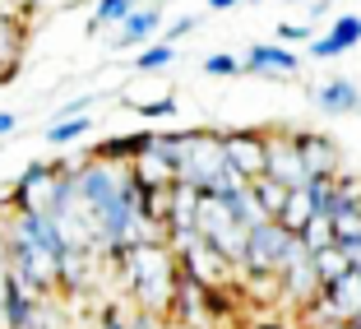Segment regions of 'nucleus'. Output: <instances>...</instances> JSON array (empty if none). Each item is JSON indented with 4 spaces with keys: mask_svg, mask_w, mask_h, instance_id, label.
Returning a JSON list of instances; mask_svg holds the SVG:
<instances>
[{
    "mask_svg": "<svg viewBox=\"0 0 361 329\" xmlns=\"http://www.w3.org/2000/svg\"><path fill=\"white\" fill-rule=\"evenodd\" d=\"M121 260H126V287H135V297L149 311L167 306V301L176 297L180 274H176L171 251H162V246H135V251H126Z\"/></svg>",
    "mask_w": 361,
    "mask_h": 329,
    "instance_id": "nucleus-1",
    "label": "nucleus"
},
{
    "mask_svg": "<svg viewBox=\"0 0 361 329\" xmlns=\"http://www.w3.org/2000/svg\"><path fill=\"white\" fill-rule=\"evenodd\" d=\"M306 251L301 237H292L278 218H269L264 227L250 232V251H245V269H255V274H287V269L297 265Z\"/></svg>",
    "mask_w": 361,
    "mask_h": 329,
    "instance_id": "nucleus-2",
    "label": "nucleus"
},
{
    "mask_svg": "<svg viewBox=\"0 0 361 329\" xmlns=\"http://www.w3.org/2000/svg\"><path fill=\"white\" fill-rule=\"evenodd\" d=\"M319 320L324 325H352V320L361 316V269H352V274H343V278H334V283H324L319 287Z\"/></svg>",
    "mask_w": 361,
    "mask_h": 329,
    "instance_id": "nucleus-3",
    "label": "nucleus"
},
{
    "mask_svg": "<svg viewBox=\"0 0 361 329\" xmlns=\"http://www.w3.org/2000/svg\"><path fill=\"white\" fill-rule=\"evenodd\" d=\"M264 177L283 181L287 191H306L310 167H306V153H301V139H269V162H264Z\"/></svg>",
    "mask_w": 361,
    "mask_h": 329,
    "instance_id": "nucleus-4",
    "label": "nucleus"
},
{
    "mask_svg": "<svg viewBox=\"0 0 361 329\" xmlns=\"http://www.w3.org/2000/svg\"><path fill=\"white\" fill-rule=\"evenodd\" d=\"M227 162L241 172L245 181H259L264 177V162H269V139H255V135H227Z\"/></svg>",
    "mask_w": 361,
    "mask_h": 329,
    "instance_id": "nucleus-5",
    "label": "nucleus"
},
{
    "mask_svg": "<svg viewBox=\"0 0 361 329\" xmlns=\"http://www.w3.org/2000/svg\"><path fill=\"white\" fill-rule=\"evenodd\" d=\"M357 42H361V19H357V14H338V19H334V28H329V37L310 42V56H315V61H329V56L352 52Z\"/></svg>",
    "mask_w": 361,
    "mask_h": 329,
    "instance_id": "nucleus-6",
    "label": "nucleus"
},
{
    "mask_svg": "<svg viewBox=\"0 0 361 329\" xmlns=\"http://www.w3.org/2000/svg\"><path fill=\"white\" fill-rule=\"evenodd\" d=\"M223 204L232 209V218L245 227V232H255V227H264V223H269V213H264V204H259L255 186H241V191L223 195Z\"/></svg>",
    "mask_w": 361,
    "mask_h": 329,
    "instance_id": "nucleus-7",
    "label": "nucleus"
},
{
    "mask_svg": "<svg viewBox=\"0 0 361 329\" xmlns=\"http://www.w3.org/2000/svg\"><path fill=\"white\" fill-rule=\"evenodd\" d=\"M315 102L329 112V116H348V112H361V93L352 79H329V84L315 93Z\"/></svg>",
    "mask_w": 361,
    "mask_h": 329,
    "instance_id": "nucleus-8",
    "label": "nucleus"
},
{
    "mask_svg": "<svg viewBox=\"0 0 361 329\" xmlns=\"http://www.w3.org/2000/svg\"><path fill=\"white\" fill-rule=\"evenodd\" d=\"M0 316H5V325H10V329H28L32 325V292L19 283V278H10V287H5V297H0Z\"/></svg>",
    "mask_w": 361,
    "mask_h": 329,
    "instance_id": "nucleus-9",
    "label": "nucleus"
},
{
    "mask_svg": "<svg viewBox=\"0 0 361 329\" xmlns=\"http://www.w3.org/2000/svg\"><path fill=\"white\" fill-rule=\"evenodd\" d=\"M283 283H287V292H292V297H319V269H315V255H301L297 265L287 269L283 274Z\"/></svg>",
    "mask_w": 361,
    "mask_h": 329,
    "instance_id": "nucleus-10",
    "label": "nucleus"
},
{
    "mask_svg": "<svg viewBox=\"0 0 361 329\" xmlns=\"http://www.w3.org/2000/svg\"><path fill=\"white\" fill-rule=\"evenodd\" d=\"M153 32H158V5L130 14V19L121 23V32H116V47H139V42H149Z\"/></svg>",
    "mask_w": 361,
    "mask_h": 329,
    "instance_id": "nucleus-11",
    "label": "nucleus"
},
{
    "mask_svg": "<svg viewBox=\"0 0 361 329\" xmlns=\"http://www.w3.org/2000/svg\"><path fill=\"white\" fill-rule=\"evenodd\" d=\"M245 70H269V75H287V70H297V56L283 52V47H250L245 56Z\"/></svg>",
    "mask_w": 361,
    "mask_h": 329,
    "instance_id": "nucleus-12",
    "label": "nucleus"
},
{
    "mask_svg": "<svg viewBox=\"0 0 361 329\" xmlns=\"http://www.w3.org/2000/svg\"><path fill=\"white\" fill-rule=\"evenodd\" d=\"M301 153H306L310 177H329V172L338 167V153H334V144H329V139H319V135H306V139H301Z\"/></svg>",
    "mask_w": 361,
    "mask_h": 329,
    "instance_id": "nucleus-13",
    "label": "nucleus"
},
{
    "mask_svg": "<svg viewBox=\"0 0 361 329\" xmlns=\"http://www.w3.org/2000/svg\"><path fill=\"white\" fill-rule=\"evenodd\" d=\"M278 223H283L292 237H301L310 223H315V209H310L306 191H292V200H287V209H283V218H278Z\"/></svg>",
    "mask_w": 361,
    "mask_h": 329,
    "instance_id": "nucleus-14",
    "label": "nucleus"
},
{
    "mask_svg": "<svg viewBox=\"0 0 361 329\" xmlns=\"http://www.w3.org/2000/svg\"><path fill=\"white\" fill-rule=\"evenodd\" d=\"M250 186H255V195H259V204H264V213H269V218H283L287 200H292V191H287L283 181H274V177H259V181H250Z\"/></svg>",
    "mask_w": 361,
    "mask_h": 329,
    "instance_id": "nucleus-15",
    "label": "nucleus"
},
{
    "mask_svg": "<svg viewBox=\"0 0 361 329\" xmlns=\"http://www.w3.org/2000/svg\"><path fill=\"white\" fill-rule=\"evenodd\" d=\"M315 269H319V283H334V278L352 274V265H348V255H343V246L319 251V255H315Z\"/></svg>",
    "mask_w": 361,
    "mask_h": 329,
    "instance_id": "nucleus-16",
    "label": "nucleus"
},
{
    "mask_svg": "<svg viewBox=\"0 0 361 329\" xmlns=\"http://www.w3.org/2000/svg\"><path fill=\"white\" fill-rule=\"evenodd\" d=\"M130 14H135V0H102V5H97L93 28H97V23H126Z\"/></svg>",
    "mask_w": 361,
    "mask_h": 329,
    "instance_id": "nucleus-17",
    "label": "nucleus"
},
{
    "mask_svg": "<svg viewBox=\"0 0 361 329\" xmlns=\"http://www.w3.org/2000/svg\"><path fill=\"white\" fill-rule=\"evenodd\" d=\"M88 130V116H75V121H61V126H47V144H70Z\"/></svg>",
    "mask_w": 361,
    "mask_h": 329,
    "instance_id": "nucleus-18",
    "label": "nucleus"
},
{
    "mask_svg": "<svg viewBox=\"0 0 361 329\" xmlns=\"http://www.w3.org/2000/svg\"><path fill=\"white\" fill-rule=\"evenodd\" d=\"M204 75H213V79L241 75V61H236V56H209V61H204Z\"/></svg>",
    "mask_w": 361,
    "mask_h": 329,
    "instance_id": "nucleus-19",
    "label": "nucleus"
},
{
    "mask_svg": "<svg viewBox=\"0 0 361 329\" xmlns=\"http://www.w3.org/2000/svg\"><path fill=\"white\" fill-rule=\"evenodd\" d=\"M171 47L162 42V47H149V52H139V70H162V65H171Z\"/></svg>",
    "mask_w": 361,
    "mask_h": 329,
    "instance_id": "nucleus-20",
    "label": "nucleus"
},
{
    "mask_svg": "<svg viewBox=\"0 0 361 329\" xmlns=\"http://www.w3.org/2000/svg\"><path fill=\"white\" fill-rule=\"evenodd\" d=\"M278 37H283V42H301V47H306L310 42V23H283Z\"/></svg>",
    "mask_w": 361,
    "mask_h": 329,
    "instance_id": "nucleus-21",
    "label": "nucleus"
},
{
    "mask_svg": "<svg viewBox=\"0 0 361 329\" xmlns=\"http://www.w3.org/2000/svg\"><path fill=\"white\" fill-rule=\"evenodd\" d=\"M171 112H176V102H171V97H153V102L139 107V116H171Z\"/></svg>",
    "mask_w": 361,
    "mask_h": 329,
    "instance_id": "nucleus-22",
    "label": "nucleus"
},
{
    "mask_svg": "<svg viewBox=\"0 0 361 329\" xmlns=\"http://www.w3.org/2000/svg\"><path fill=\"white\" fill-rule=\"evenodd\" d=\"M185 32H195V19H176V23H171V32H167V37L176 42V37H185Z\"/></svg>",
    "mask_w": 361,
    "mask_h": 329,
    "instance_id": "nucleus-23",
    "label": "nucleus"
},
{
    "mask_svg": "<svg viewBox=\"0 0 361 329\" xmlns=\"http://www.w3.org/2000/svg\"><path fill=\"white\" fill-rule=\"evenodd\" d=\"M102 329H130V325L121 316H102Z\"/></svg>",
    "mask_w": 361,
    "mask_h": 329,
    "instance_id": "nucleus-24",
    "label": "nucleus"
},
{
    "mask_svg": "<svg viewBox=\"0 0 361 329\" xmlns=\"http://www.w3.org/2000/svg\"><path fill=\"white\" fill-rule=\"evenodd\" d=\"M10 130H14V116H10V112H0V135H10Z\"/></svg>",
    "mask_w": 361,
    "mask_h": 329,
    "instance_id": "nucleus-25",
    "label": "nucleus"
},
{
    "mask_svg": "<svg viewBox=\"0 0 361 329\" xmlns=\"http://www.w3.org/2000/svg\"><path fill=\"white\" fill-rule=\"evenodd\" d=\"M236 0H209V10H232Z\"/></svg>",
    "mask_w": 361,
    "mask_h": 329,
    "instance_id": "nucleus-26",
    "label": "nucleus"
},
{
    "mask_svg": "<svg viewBox=\"0 0 361 329\" xmlns=\"http://www.w3.org/2000/svg\"><path fill=\"white\" fill-rule=\"evenodd\" d=\"M255 329H283V325H255Z\"/></svg>",
    "mask_w": 361,
    "mask_h": 329,
    "instance_id": "nucleus-27",
    "label": "nucleus"
},
{
    "mask_svg": "<svg viewBox=\"0 0 361 329\" xmlns=\"http://www.w3.org/2000/svg\"><path fill=\"white\" fill-rule=\"evenodd\" d=\"M352 329H361V316H357V320H352Z\"/></svg>",
    "mask_w": 361,
    "mask_h": 329,
    "instance_id": "nucleus-28",
    "label": "nucleus"
},
{
    "mask_svg": "<svg viewBox=\"0 0 361 329\" xmlns=\"http://www.w3.org/2000/svg\"><path fill=\"white\" fill-rule=\"evenodd\" d=\"M334 329H352V325H334Z\"/></svg>",
    "mask_w": 361,
    "mask_h": 329,
    "instance_id": "nucleus-29",
    "label": "nucleus"
},
{
    "mask_svg": "<svg viewBox=\"0 0 361 329\" xmlns=\"http://www.w3.org/2000/svg\"><path fill=\"white\" fill-rule=\"evenodd\" d=\"M0 14H5V0H0Z\"/></svg>",
    "mask_w": 361,
    "mask_h": 329,
    "instance_id": "nucleus-30",
    "label": "nucleus"
}]
</instances>
